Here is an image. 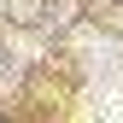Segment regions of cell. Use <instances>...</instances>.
I'll return each mask as SVG.
<instances>
[{"label":"cell","instance_id":"obj_1","mask_svg":"<svg viewBox=\"0 0 123 123\" xmlns=\"http://www.w3.org/2000/svg\"><path fill=\"white\" fill-rule=\"evenodd\" d=\"M94 111L105 123H123V88H100V94H94Z\"/></svg>","mask_w":123,"mask_h":123}]
</instances>
